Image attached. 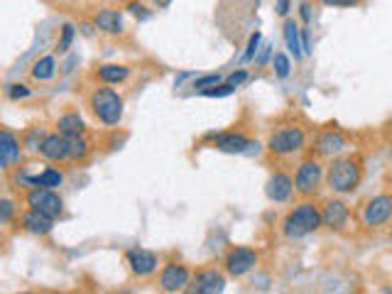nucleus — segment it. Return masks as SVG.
<instances>
[{
  "mask_svg": "<svg viewBox=\"0 0 392 294\" xmlns=\"http://www.w3.org/2000/svg\"><path fill=\"white\" fill-rule=\"evenodd\" d=\"M74 34H76L74 25H72V22H64V25H62V34H59V42H57L59 54L69 52V47H72V42H74Z\"/></svg>",
  "mask_w": 392,
  "mask_h": 294,
  "instance_id": "nucleus-27",
  "label": "nucleus"
},
{
  "mask_svg": "<svg viewBox=\"0 0 392 294\" xmlns=\"http://www.w3.org/2000/svg\"><path fill=\"white\" fill-rule=\"evenodd\" d=\"M363 226L368 228H380L392 218V196L390 194H378V196L368 199V203L363 206Z\"/></svg>",
  "mask_w": 392,
  "mask_h": 294,
  "instance_id": "nucleus-7",
  "label": "nucleus"
},
{
  "mask_svg": "<svg viewBox=\"0 0 392 294\" xmlns=\"http://www.w3.org/2000/svg\"><path fill=\"white\" fill-rule=\"evenodd\" d=\"M96 76L101 79L103 83H123L130 76V69L121 67V64H103V67H98Z\"/></svg>",
  "mask_w": 392,
  "mask_h": 294,
  "instance_id": "nucleus-22",
  "label": "nucleus"
},
{
  "mask_svg": "<svg viewBox=\"0 0 392 294\" xmlns=\"http://www.w3.org/2000/svg\"><path fill=\"white\" fill-rule=\"evenodd\" d=\"M270 57H272V47H270V44H265L262 49H257V54H255V59H252V62H255V67H265Z\"/></svg>",
  "mask_w": 392,
  "mask_h": 294,
  "instance_id": "nucleus-33",
  "label": "nucleus"
},
{
  "mask_svg": "<svg viewBox=\"0 0 392 294\" xmlns=\"http://www.w3.org/2000/svg\"><path fill=\"white\" fill-rule=\"evenodd\" d=\"M324 167H321L319 159H304V162L299 164V169H297L295 174V189L302 194V196H311V194L319 192L321 182H324Z\"/></svg>",
  "mask_w": 392,
  "mask_h": 294,
  "instance_id": "nucleus-4",
  "label": "nucleus"
},
{
  "mask_svg": "<svg viewBox=\"0 0 392 294\" xmlns=\"http://www.w3.org/2000/svg\"><path fill=\"white\" fill-rule=\"evenodd\" d=\"M88 106H91V113L98 118V123L108 128H116L118 123L123 121V103L121 93L113 91V88H96L88 98Z\"/></svg>",
  "mask_w": 392,
  "mask_h": 294,
  "instance_id": "nucleus-3",
  "label": "nucleus"
},
{
  "mask_svg": "<svg viewBox=\"0 0 392 294\" xmlns=\"http://www.w3.org/2000/svg\"><path fill=\"white\" fill-rule=\"evenodd\" d=\"M42 157L49 159V162H62V159H72V138L62 135V133H54V135L44 138L42 145Z\"/></svg>",
  "mask_w": 392,
  "mask_h": 294,
  "instance_id": "nucleus-12",
  "label": "nucleus"
},
{
  "mask_svg": "<svg viewBox=\"0 0 392 294\" xmlns=\"http://www.w3.org/2000/svg\"><path fill=\"white\" fill-rule=\"evenodd\" d=\"M88 152H91V145L83 140V135L72 138V159H83Z\"/></svg>",
  "mask_w": 392,
  "mask_h": 294,
  "instance_id": "nucleus-29",
  "label": "nucleus"
},
{
  "mask_svg": "<svg viewBox=\"0 0 392 294\" xmlns=\"http://www.w3.org/2000/svg\"><path fill=\"white\" fill-rule=\"evenodd\" d=\"M321 226H324L321 211L311 201H304L297 208H292L285 216V221H282V233H285L290 241H297V238H304V236H309V233L319 231Z\"/></svg>",
  "mask_w": 392,
  "mask_h": 294,
  "instance_id": "nucleus-2",
  "label": "nucleus"
},
{
  "mask_svg": "<svg viewBox=\"0 0 392 294\" xmlns=\"http://www.w3.org/2000/svg\"><path fill=\"white\" fill-rule=\"evenodd\" d=\"M206 140H216V149L228 154H250L252 147H260L241 133H208Z\"/></svg>",
  "mask_w": 392,
  "mask_h": 294,
  "instance_id": "nucleus-9",
  "label": "nucleus"
},
{
  "mask_svg": "<svg viewBox=\"0 0 392 294\" xmlns=\"http://www.w3.org/2000/svg\"><path fill=\"white\" fill-rule=\"evenodd\" d=\"M257 265V253L252 248L238 246L231 248L226 255V272L231 277H245L248 272H252Z\"/></svg>",
  "mask_w": 392,
  "mask_h": 294,
  "instance_id": "nucleus-8",
  "label": "nucleus"
},
{
  "mask_svg": "<svg viewBox=\"0 0 392 294\" xmlns=\"http://www.w3.org/2000/svg\"><path fill=\"white\" fill-rule=\"evenodd\" d=\"M191 280V272L187 270L184 265H177V262H172V265H165L160 272V287L165 292H182L187 290V285H189Z\"/></svg>",
  "mask_w": 392,
  "mask_h": 294,
  "instance_id": "nucleus-13",
  "label": "nucleus"
},
{
  "mask_svg": "<svg viewBox=\"0 0 392 294\" xmlns=\"http://www.w3.org/2000/svg\"><path fill=\"white\" fill-rule=\"evenodd\" d=\"M22 157V147H20V138H15V133L10 128L0 131V167L10 169L15 162H20Z\"/></svg>",
  "mask_w": 392,
  "mask_h": 294,
  "instance_id": "nucleus-15",
  "label": "nucleus"
},
{
  "mask_svg": "<svg viewBox=\"0 0 392 294\" xmlns=\"http://www.w3.org/2000/svg\"><path fill=\"white\" fill-rule=\"evenodd\" d=\"M349 147V140H346V135L341 131H336V128H331V131H324L319 135V140H316V154L319 157H339L344 149Z\"/></svg>",
  "mask_w": 392,
  "mask_h": 294,
  "instance_id": "nucleus-14",
  "label": "nucleus"
},
{
  "mask_svg": "<svg viewBox=\"0 0 392 294\" xmlns=\"http://www.w3.org/2000/svg\"><path fill=\"white\" fill-rule=\"evenodd\" d=\"M236 91V88L231 86V83H216V86H208V88H201V96H206V98H223V96H231V93Z\"/></svg>",
  "mask_w": 392,
  "mask_h": 294,
  "instance_id": "nucleus-28",
  "label": "nucleus"
},
{
  "mask_svg": "<svg viewBox=\"0 0 392 294\" xmlns=\"http://www.w3.org/2000/svg\"><path fill=\"white\" fill-rule=\"evenodd\" d=\"M44 138L47 135H44L42 128H29V131L22 135V147L27 149V152H39L44 145Z\"/></svg>",
  "mask_w": 392,
  "mask_h": 294,
  "instance_id": "nucleus-25",
  "label": "nucleus"
},
{
  "mask_svg": "<svg viewBox=\"0 0 392 294\" xmlns=\"http://www.w3.org/2000/svg\"><path fill=\"white\" fill-rule=\"evenodd\" d=\"M302 20H304V22H309L311 20V8H309V3H302Z\"/></svg>",
  "mask_w": 392,
  "mask_h": 294,
  "instance_id": "nucleus-40",
  "label": "nucleus"
},
{
  "mask_svg": "<svg viewBox=\"0 0 392 294\" xmlns=\"http://www.w3.org/2000/svg\"><path fill=\"white\" fill-rule=\"evenodd\" d=\"M226 81L231 83L233 88H238V86H241V83H245V81H248V72H243V69H241V72H233L231 76L226 79Z\"/></svg>",
  "mask_w": 392,
  "mask_h": 294,
  "instance_id": "nucleus-36",
  "label": "nucleus"
},
{
  "mask_svg": "<svg viewBox=\"0 0 392 294\" xmlns=\"http://www.w3.org/2000/svg\"><path fill=\"white\" fill-rule=\"evenodd\" d=\"M126 262L133 275H137V277H150L152 272H157V267H160V258L152 250H145V248H133V250H128Z\"/></svg>",
  "mask_w": 392,
  "mask_h": 294,
  "instance_id": "nucleus-10",
  "label": "nucleus"
},
{
  "mask_svg": "<svg viewBox=\"0 0 392 294\" xmlns=\"http://www.w3.org/2000/svg\"><path fill=\"white\" fill-rule=\"evenodd\" d=\"M226 290V277L216 270H198L194 275V285H191V292L198 294H216Z\"/></svg>",
  "mask_w": 392,
  "mask_h": 294,
  "instance_id": "nucleus-17",
  "label": "nucleus"
},
{
  "mask_svg": "<svg viewBox=\"0 0 392 294\" xmlns=\"http://www.w3.org/2000/svg\"><path fill=\"white\" fill-rule=\"evenodd\" d=\"M272 69H275L277 79H287V76H290V72H292L290 57H287V54H282V52L272 54Z\"/></svg>",
  "mask_w": 392,
  "mask_h": 294,
  "instance_id": "nucleus-26",
  "label": "nucleus"
},
{
  "mask_svg": "<svg viewBox=\"0 0 392 294\" xmlns=\"http://www.w3.org/2000/svg\"><path fill=\"white\" fill-rule=\"evenodd\" d=\"M260 39H262L260 32L250 34V39H248V47H245V54H243V62H252V59H255L257 47H260Z\"/></svg>",
  "mask_w": 392,
  "mask_h": 294,
  "instance_id": "nucleus-31",
  "label": "nucleus"
},
{
  "mask_svg": "<svg viewBox=\"0 0 392 294\" xmlns=\"http://www.w3.org/2000/svg\"><path fill=\"white\" fill-rule=\"evenodd\" d=\"M22 228L32 236H47L54 228V218L49 213L37 211V208H27L22 213Z\"/></svg>",
  "mask_w": 392,
  "mask_h": 294,
  "instance_id": "nucleus-18",
  "label": "nucleus"
},
{
  "mask_svg": "<svg viewBox=\"0 0 392 294\" xmlns=\"http://www.w3.org/2000/svg\"><path fill=\"white\" fill-rule=\"evenodd\" d=\"M10 216H13V201H10V199H3V201H0V223H8Z\"/></svg>",
  "mask_w": 392,
  "mask_h": 294,
  "instance_id": "nucleus-34",
  "label": "nucleus"
},
{
  "mask_svg": "<svg viewBox=\"0 0 392 294\" xmlns=\"http://www.w3.org/2000/svg\"><path fill=\"white\" fill-rule=\"evenodd\" d=\"M321 216H324V226L331 228V231H344L351 223V208L346 201L341 199H331V201L324 203L321 208Z\"/></svg>",
  "mask_w": 392,
  "mask_h": 294,
  "instance_id": "nucleus-11",
  "label": "nucleus"
},
{
  "mask_svg": "<svg viewBox=\"0 0 392 294\" xmlns=\"http://www.w3.org/2000/svg\"><path fill=\"white\" fill-rule=\"evenodd\" d=\"M292 192H295V182H292V177L287 172H275L270 177V182H267V187H265L267 199L275 201V203L287 201V199L292 196Z\"/></svg>",
  "mask_w": 392,
  "mask_h": 294,
  "instance_id": "nucleus-16",
  "label": "nucleus"
},
{
  "mask_svg": "<svg viewBox=\"0 0 392 294\" xmlns=\"http://www.w3.org/2000/svg\"><path fill=\"white\" fill-rule=\"evenodd\" d=\"M128 10H130V15H135V18H140V20L150 18V13L145 10V5H140V3H130L128 5Z\"/></svg>",
  "mask_w": 392,
  "mask_h": 294,
  "instance_id": "nucleus-37",
  "label": "nucleus"
},
{
  "mask_svg": "<svg viewBox=\"0 0 392 294\" xmlns=\"http://www.w3.org/2000/svg\"><path fill=\"white\" fill-rule=\"evenodd\" d=\"M326 8H356L360 5V0H321Z\"/></svg>",
  "mask_w": 392,
  "mask_h": 294,
  "instance_id": "nucleus-35",
  "label": "nucleus"
},
{
  "mask_svg": "<svg viewBox=\"0 0 392 294\" xmlns=\"http://www.w3.org/2000/svg\"><path fill=\"white\" fill-rule=\"evenodd\" d=\"M302 49H304V54L311 52V42H309V29H302Z\"/></svg>",
  "mask_w": 392,
  "mask_h": 294,
  "instance_id": "nucleus-38",
  "label": "nucleus"
},
{
  "mask_svg": "<svg viewBox=\"0 0 392 294\" xmlns=\"http://www.w3.org/2000/svg\"><path fill=\"white\" fill-rule=\"evenodd\" d=\"M287 13H290V0H277V15L287 18Z\"/></svg>",
  "mask_w": 392,
  "mask_h": 294,
  "instance_id": "nucleus-39",
  "label": "nucleus"
},
{
  "mask_svg": "<svg viewBox=\"0 0 392 294\" xmlns=\"http://www.w3.org/2000/svg\"><path fill=\"white\" fill-rule=\"evenodd\" d=\"M306 142V135L302 128H282V131L272 133L270 140H267V149L275 154H280V157H287V154H295L299 152L302 147H304Z\"/></svg>",
  "mask_w": 392,
  "mask_h": 294,
  "instance_id": "nucleus-5",
  "label": "nucleus"
},
{
  "mask_svg": "<svg viewBox=\"0 0 392 294\" xmlns=\"http://www.w3.org/2000/svg\"><path fill=\"white\" fill-rule=\"evenodd\" d=\"M29 93H32V91H29L25 83H10V86L5 88V96H8L10 101H20V98H27Z\"/></svg>",
  "mask_w": 392,
  "mask_h": 294,
  "instance_id": "nucleus-30",
  "label": "nucleus"
},
{
  "mask_svg": "<svg viewBox=\"0 0 392 294\" xmlns=\"http://www.w3.org/2000/svg\"><path fill=\"white\" fill-rule=\"evenodd\" d=\"M32 79L34 81H52L54 74H57V59L54 57H39L37 62L32 64Z\"/></svg>",
  "mask_w": 392,
  "mask_h": 294,
  "instance_id": "nucleus-23",
  "label": "nucleus"
},
{
  "mask_svg": "<svg viewBox=\"0 0 392 294\" xmlns=\"http://www.w3.org/2000/svg\"><path fill=\"white\" fill-rule=\"evenodd\" d=\"M83 118L79 116V113H67V116L59 118L57 123V131L62 133V135L67 138H76V135H83Z\"/></svg>",
  "mask_w": 392,
  "mask_h": 294,
  "instance_id": "nucleus-24",
  "label": "nucleus"
},
{
  "mask_svg": "<svg viewBox=\"0 0 392 294\" xmlns=\"http://www.w3.org/2000/svg\"><path fill=\"white\" fill-rule=\"evenodd\" d=\"M326 187L334 194H351L358 189L360 179H363V162L356 154H344V157H334L326 167Z\"/></svg>",
  "mask_w": 392,
  "mask_h": 294,
  "instance_id": "nucleus-1",
  "label": "nucleus"
},
{
  "mask_svg": "<svg viewBox=\"0 0 392 294\" xmlns=\"http://www.w3.org/2000/svg\"><path fill=\"white\" fill-rule=\"evenodd\" d=\"M93 25L108 34H123V15L118 10H101L93 18Z\"/></svg>",
  "mask_w": 392,
  "mask_h": 294,
  "instance_id": "nucleus-20",
  "label": "nucleus"
},
{
  "mask_svg": "<svg viewBox=\"0 0 392 294\" xmlns=\"http://www.w3.org/2000/svg\"><path fill=\"white\" fill-rule=\"evenodd\" d=\"M152 3H155L157 8H170V5H172V0H152Z\"/></svg>",
  "mask_w": 392,
  "mask_h": 294,
  "instance_id": "nucleus-41",
  "label": "nucleus"
},
{
  "mask_svg": "<svg viewBox=\"0 0 392 294\" xmlns=\"http://www.w3.org/2000/svg\"><path fill=\"white\" fill-rule=\"evenodd\" d=\"M25 201H27L29 208H37V211H42V213H49L52 218L62 216V211H64V201H62V196L57 194V189L34 187V189H29L27 192Z\"/></svg>",
  "mask_w": 392,
  "mask_h": 294,
  "instance_id": "nucleus-6",
  "label": "nucleus"
},
{
  "mask_svg": "<svg viewBox=\"0 0 392 294\" xmlns=\"http://www.w3.org/2000/svg\"><path fill=\"white\" fill-rule=\"evenodd\" d=\"M282 34H285V44L290 49L292 57L299 62L304 57V49H302V29L295 20H285V27H282Z\"/></svg>",
  "mask_w": 392,
  "mask_h": 294,
  "instance_id": "nucleus-19",
  "label": "nucleus"
},
{
  "mask_svg": "<svg viewBox=\"0 0 392 294\" xmlns=\"http://www.w3.org/2000/svg\"><path fill=\"white\" fill-rule=\"evenodd\" d=\"M216 83H223V76L221 74H206V76H201V79H196L194 81V88H208V86H216Z\"/></svg>",
  "mask_w": 392,
  "mask_h": 294,
  "instance_id": "nucleus-32",
  "label": "nucleus"
},
{
  "mask_svg": "<svg viewBox=\"0 0 392 294\" xmlns=\"http://www.w3.org/2000/svg\"><path fill=\"white\" fill-rule=\"evenodd\" d=\"M22 179L27 184H32V187H44V189H59L64 184V174L54 167L42 169L37 177H22Z\"/></svg>",
  "mask_w": 392,
  "mask_h": 294,
  "instance_id": "nucleus-21",
  "label": "nucleus"
}]
</instances>
